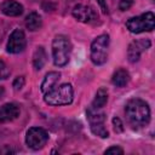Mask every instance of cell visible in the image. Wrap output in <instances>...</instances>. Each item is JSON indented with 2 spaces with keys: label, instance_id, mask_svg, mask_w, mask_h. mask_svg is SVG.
<instances>
[{
  "label": "cell",
  "instance_id": "obj_1",
  "mask_svg": "<svg viewBox=\"0 0 155 155\" xmlns=\"http://www.w3.org/2000/svg\"><path fill=\"white\" fill-rule=\"evenodd\" d=\"M125 113L127 116L128 122L133 127H143L147 126L150 121V109L147 102L133 98L130 99L126 104Z\"/></svg>",
  "mask_w": 155,
  "mask_h": 155
},
{
  "label": "cell",
  "instance_id": "obj_2",
  "mask_svg": "<svg viewBox=\"0 0 155 155\" xmlns=\"http://www.w3.org/2000/svg\"><path fill=\"white\" fill-rule=\"evenodd\" d=\"M74 91L70 84H62L54 86L51 91L45 93L44 101L50 105H68L73 102Z\"/></svg>",
  "mask_w": 155,
  "mask_h": 155
},
{
  "label": "cell",
  "instance_id": "obj_3",
  "mask_svg": "<svg viewBox=\"0 0 155 155\" xmlns=\"http://www.w3.org/2000/svg\"><path fill=\"white\" fill-rule=\"evenodd\" d=\"M71 42L65 35H57L52 41V57L57 67H64L70 58Z\"/></svg>",
  "mask_w": 155,
  "mask_h": 155
},
{
  "label": "cell",
  "instance_id": "obj_4",
  "mask_svg": "<svg viewBox=\"0 0 155 155\" xmlns=\"http://www.w3.org/2000/svg\"><path fill=\"white\" fill-rule=\"evenodd\" d=\"M126 27L131 33L139 34L143 31H151L155 27V16L153 12H145L140 16L132 17L126 22Z\"/></svg>",
  "mask_w": 155,
  "mask_h": 155
},
{
  "label": "cell",
  "instance_id": "obj_5",
  "mask_svg": "<svg viewBox=\"0 0 155 155\" xmlns=\"http://www.w3.org/2000/svg\"><path fill=\"white\" fill-rule=\"evenodd\" d=\"M109 35L102 34L97 36L91 44V61L96 65H102L108 59Z\"/></svg>",
  "mask_w": 155,
  "mask_h": 155
},
{
  "label": "cell",
  "instance_id": "obj_6",
  "mask_svg": "<svg viewBox=\"0 0 155 155\" xmlns=\"http://www.w3.org/2000/svg\"><path fill=\"white\" fill-rule=\"evenodd\" d=\"M47 140H48V134L41 127H31L28 130L25 134V143L33 150H39L44 148Z\"/></svg>",
  "mask_w": 155,
  "mask_h": 155
},
{
  "label": "cell",
  "instance_id": "obj_7",
  "mask_svg": "<svg viewBox=\"0 0 155 155\" xmlns=\"http://www.w3.org/2000/svg\"><path fill=\"white\" fill-rule=\"evenodd\" d=\"M25 35L21 29H15L7 41V52L10 53H19L25 48Z\"/></svg>",
  "mask_w": 155,
  "mask_h": 155
},
{
  "label": "cell",
  "instance_id": "obj_8",
  "mask_svg": "<svg viewBox=\"0 0 155 155\" xmlns=\"http://www.w3.org/2000/svg\"><path fill=\"white\" fill-rule=\"evenodd\" d=\"M150 47V41L148 39H142V40H137V41H133L130 46H128V50H127V57H128V61L131 63H136L139 61L140 58V54L147 51L148 48Z\"/></svg>",
  "mask_w": 155,
  "mask_h": 155
},
{
  "label": "cell",
  "instance_id": "obj_9",
  "mask_svg": "<svg viewBox=\"0 0 155 155\" xmlns=\"http://www.w3.org/2000/svg\"><path fill=\"white\" fill-rule=\"evenodd\" d=\"M73 16L78 21L84 22V23H90V22L96 21L98 18V15L93 10V7L87 6V5H82V4L76 5L73 8Z\"/></svg>",
  "mask_w": 155,
  "mask_h": 155
},
{
  "label": "cell",
  "instance_id": "obj_10",
  "mask_svg": "<svg viewBox=\"0 0 155 155\" xmlns=\"http://www.w3.org/2000/svg\"><path fill=\"white\" fill-rule=\"evenodd\" d=\"M19 115V108L13 103H6L0 107V122H10L17 119Z\"/></svg>",
  "mask_w": 155,
  "mask_h": 155
},
{
  "label": "cell",
  "instance_id": "obj_11",
  "mask_svg": "<svg viewBox=\"0 0 155 155\" xmlns=\"http://www.w3.org/2000/svg\"><path fill=\"white\" fill-rule=\"evenodd\" d=\"M0 10L4 15L10 16V17H17L23 13V6L15 0L2 1L0 5Z\"/></svg>",
  "mask_w": 155,
  "mask_h": 155
},
{
  "label": "cell",
  "instance_id": "obj_12",
  "mask_svg": "<svg viewBox=\"0 0 155 155\" xmlns=\"http://www.w3.org/2000/svg\"><path fill=\"white\" fill-rule=\"evenodd\" d=\"M59 78H61V74L58 71H50V73H47L45 75V78H44V81H42L41 86H40L41 87V92L45 94L48 91H51L56 86V84L58 82Z\"/></svg>",
  "mask_w": 155,
  "mask_h": 155
},
{
  "label": "cell",
  "instance_id": "obj_13",
  "mask_svg": "<svg viewBox=\"0 0 155 155\" xmlns=\"http://www.w3.org/2000/svg\"><path fill=\"white\" fill-rule=\"evenodd\" d=\"M130 81V74L126 69H117L111 78V82L116 86V87H124L128 84Z\"/></svg>",
  "mask_w": 155,
  "mask_h": 155
},
{
  "label": "cell",
  "instance_id": "obj_14",
  "mask_svg": "<svg viewBox=\"0 0 155 155\" xmlns=\"http://www.w3.org/2000/svg\"><path fill=\"white\" fill-rule=\"evenodd\" d=\"M42 25V19L40 17L39 13L36 12H31L29 13L27 17H25V27L31 30V31H35L38 29H40Z\"/></svg>",
  "mask_w": 155,
  "mask_h": 155
},
{
  "label": "cell",
  "instance_id": "obj_15",
  "mask_svg": "<svg viewBox=\"0 0 155 155\" xmlns=\"http://www.w3.org/2000/svg\"><path fill=\"white\" fill-rule=\"evenodd\" d=\"M46 61H47V56H46V52H45L44 47L42 46L36 47V50L34 52V56H33V65H34V68L36 70H40L45 65Z\"/></svg>",
  "mask_w": 155,
  "mask_h": 155
},
{
  "label": "cell",
  "instance_id": "obj_16",
  "mask_svg": "<svg viewBox=\"0 0 155 155\" xmlns=\"http://www.w3.org/2000/svg\"><path fill=\"white\" fill-rule=\"evenodd\" d=\"M107 102H108V91H107V88L101 87L97 91L96 97H94L91 107H93L96 109H101V108H103L107 104Z\"/></svg>",
  "mask_w": 155,
  "mask_h": 155
},
{
  "label": "cell",
  "instance_id": "obj_17",
  "mask_svg": "<svg viewBox=\"0 0 155 155\" xmlns=\"http://www.w3.org/2000/svg\"><path fill=\"white\" fill-rule=\"evenodd\" d=\"M91 126V131L93 134L98 136V137H102V138H107L109 136L107 128L104 127V122L102 124H93V125H90Z\"/></svg>",
  "mask_w": 155,
  "mask_h": 155
},
{
  "label": "cell",
  "instance_id": "obj_18",
  "mask_svg": "<svg viewBox=\"0 0 155 155\" xmlns=\"http://www.w3.org/2000/svg\"><path fill=\"white\" fill-rule=\"evenodd\" d=\"M132 5H133V0H120V2H119V8H120L121 11H126V10H128Z\"/></svg>",
  "mask_w": 155,
  "mask_h": 155
},
{
  "label": "cell",
  "instance_id": "obj_19",
  "mask_svg": "<svg viewBox=\"0 0 155 155\" xmlns=\"http://www.w3.org/2000/svg\"><path fill=\"white\" fill-rule=\"evenodd\" d=\"M8 69L6 67V64L0 59V79H6L8 76Z\"/></svg>",
  "mask_w": 155,
  "mask_h": 155
},
{
  "label": "cell",
  "instance_id": "obj_20",
  "mask_svg": "<svg viewBox=\"0 0 155 155\" xmlns=\"http://www.w3.org/2000/svg\"><path fill=\"white\" fill-rule=\"evenodd\" d=\"M23 86H24V78H23V76L16 78L15 81H13V87H15V90L18 91V90H21Z\"/></svg>",
  "mask_w": 155,
  "mask_h": 155
},
{
  "label": "cell",
  "instance_id": "obj_21",
  "mask_svg": "<svg viewBox=\"0 0 155 155\" xmlns=\"http://www.w3.org/2000/svg\"><path fill=\"white\" fill-rule=\"evenodd\" d=\"M113 125H114V130L115 132H122L124 131V126H122V122L119 117H114L113 119Z\"/></svg>",
  "mask_w": 155,
  "mask_h": 155
},
{
  "label": "cell",
  "instance_id": "obj_22",
  "mask_svg": "<svg viewBox=\"0 0 155 155\" xmlns=\"http://www.w3.org/2000/svg\"><path fill=\"white\" fill-rule=\"evenodd\" d=\"M105 154H124V150L120 148V147H116V145H114V147H110V148H108L107 150H105Z\"/></svg>",
  "mask_w": 155,
  "mask_h": 155
},
{
  "label": "cell",
  "instance_id": "obj_23",
  "mask_svg": "<svg viewBox=\"0 0 155 155\" xmlns=\"http://www.w3.org/2000/svg\"><path fill=\"white\" fill-rule=\"evenodd\" d=\"M99 1V4L102 5V8H103V12H108V10H107V7L104 6V1L103 0H98Z\"/></svg>",
  "mask_w": 155,
  "mask_h": 155
}]
</instances>
